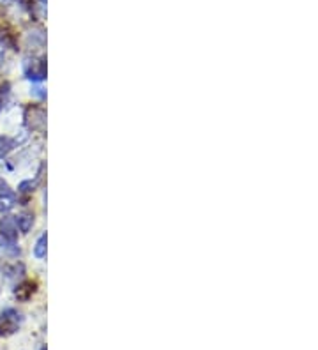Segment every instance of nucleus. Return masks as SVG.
Returning a JSON list of instances; mask_svg holds the SVG:
<instances>
[{
  "mask_svg": "<svg viewBox=\"0 0 318 350\" xmlns=\"http://www.w3.org/2000/svg\"><path fill=\"white\" fill-rule=\"evenodd\" d=\"M0 233L4 241L14 242L18 239V226H16V219L11 218V216H5L2 221H0Z\"/></svg>",
  "mask_w": 318,
  "mask_h": 350,
  "instance_id": "1",
  "label": "nucleus"
},
{
  "mask_svg": "<svg viewBox=\"0 0 318 350\" xmlns=\"http://www.w3.org/2000/svg\"><path fill=\"white\" fill-rule=\"evenodd\" d=\"M46 244H48L46 233H43V235L37 239V242H35V246H34V257L35 258H44V257H46Z\"/></svg>",
  "mask_w": 318,
  "mask_h": 350,
  "instance_id": "2",
  "label": "nucleus"
},
{
  "mask_svg": "<svg viewBox=\"0 0 318 350\" xmlns=\"http://www.w3.org/2000/svg\"><path fill=\"white\" fill-rule=\"evenodd\" d=\"M32 225H34V218L28 216V214H23V216H19V218L16 219V226H18L23 233H27L28 230L32 228Z\"/></svg>",
  "mask_w": 318,
  "mask_h": 350,
  "instance_id": "3",
  "label": "nucleus"
},
{
  "mask_svg": "<svg viewBox=\"0 0 318 350\" xmlns=\"http://www.w3.org/2000/svg\"><path fill=\"white\" fill-rule=\"evenodd\" d=\"M14 207V198L11 193H4V196H0V210H9Z\"/></svg>",
  "mask_w": 318,
  "mask_h": 350,
  "instance_id": "4",
  "label": "nucleus"
},
{
  "mask_svg": "<svg viewBox=\"0 0 318 350\" xmlns=\"http://www.w3.org/2000/svg\"><path fill=\"white\" fill-rule=\"evenodd\" d=\"M12 149V142L5 136H0V158H4L9 151Z\"/></svg>",
  "mask_w": 318,
  "mask_h": 350,
  "instance_id": "5",
  "label": "nucleus"
},
{
  "mask_svg": "<svg viewBox=\"0 0 318 350\" xmlns=\"http://www.w3.org/2000/svg\"><path fill=\"white\" fill-rule=\"evenodd\" d=\"M0 193H9V186L7 182H4V180L0 179Z\"/></svg>",
  "mask_w": 318,
  "mask_h": 350,
  "instance_id": "6",
  "label": "nucleus"
},
{
  "mask_svg": "<svg viewBox=\"0 0 318 350\" xmlns=\"http://www.w3.org/2000/svg\"><path fill=\"white\" fill-rule=\"evenodd\" d=\"M41 350H46V349H41Z\"/></svg>",
  "mask_w": 318,
  "mask_h": 350,
  "instance_id": "7",
  "label": "nucleus"
}]
</instances>
